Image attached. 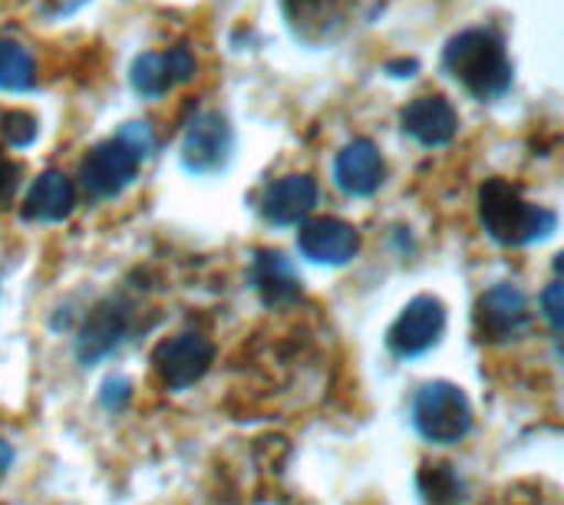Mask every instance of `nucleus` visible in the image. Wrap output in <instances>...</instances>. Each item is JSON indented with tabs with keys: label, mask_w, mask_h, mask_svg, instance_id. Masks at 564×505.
<instances>
[{
	"label": "nucleus",
	"mask_w": 564,
	"mask_h": 505,
	"mask_svg": "<svg viewBox=\"0 0 564 505\" xmlns=\"http://www.w3.org/2000/svg\"><path fill=\"white\" fill-rule=\"evenodd\" d=\"M479 222L489 238L509 248L545 241L558 228V215L552 208L525 202L522 192L506 179H489L479 189Z\"/></svg>",
	"instance_id": "nucleus-1"
},
{
	"label": "nucleus",
	"mask_w": 564,
	"mask_h": 505,
	"mask_svg": "<svg viewBox=\"0 0 564 505\" xmlns=\"http://www.w3.org/2000/svg\"><path fill=\"white\" fill-rule=\"evenodd\" d=\"M443 63L453 79H459L482 103L506 96L512 86V63L506 56V46L486 26H473L453 36L443 53Z\"/></svg>",
	"instance_id": "nucleus-2"
},
{
	"label": "nucleus",
	"mask_w": 564,
	"mask_h": 505,
	"mask_svg": "<svg viewBox=\"0 0 564 505\" xmlns=\"http://www.w3.org/2000/svg\"><path fill=\"white\" fill-rule=\"evenodd\" d=\"M413 427L426 443L453 447L473 433V404L463 387L449 380L423 384L413 400Z\"/></svg>",
	"instance_id": "nucleus-3"
},
{
	"label": "nucleus",
	"mask_w": 564,
	"mask_h": 505,
	"mask_svg": "<svg viewBox=\"0 0 564 505\" xmlns=\"http://www.w3.org/2000/svg\"><path fill=\"white\" fill-rule=\"evenodd\" d=\"M446 334V304L436 294H416L387 331V351L400 361L430 354Z\"/></svg>",
	"instance_id": "nucleus-4"
},
{
	"label": "nucleus",
	"mask_w": 564,
	"mask_h": 505,
	"mask_svg": "<svg viewBox=\"0 0 564 505\" xmlns=\"http://www.w3.org/2000/svg\"><path fill=\"white\" fill-rule=\"evenodd\" d=\"M215 364V344L198 331H182L165 337L152 351V370L165 390H188L195 387Z\"/></svg>",
	"instance_id": "nucleus-5"
},
{
	"label": "nucleus",
	"mask_w": 564,
	"mask_h": 505,
	"mask_svg": "<svg viewBox=\"0 0 564 505\" xmlns=\"http://www.w3.org/2000/svg\"><path fill=\"white\" fill-rule=\"evenodd\" d=\"M532 324V308L522 288L492 284L476 304V334L482 344H509L519 341Z\"/></svg>",
	"instance_id": "nucleus-6"
},
{
	"label": "nucleus",
	"mask_w": 564,
	"mask_h": 505,
	"mask_svg": "<svg viewBox=\"0 0 564 505\" xmlns=\"http://www.w3.org/2000/svg\"><path fill=\"white\" fill-rule=\"evenodd\" d=\"M231 149H235L231 122L221 112H198L182 139V165L192 175H212L231 162Z\"/></svg>",
	"instance_id": "nucleus-7"
},
{
	"label": "nucleus",
	"mask_w": 564,
	"mask_h": 505,
	"mask_svg": "<svg viewBox=\"0 0 564 505\" xmlns=\"http://www.w3.org/2000/svg\"><path fill=\"white\" fill-rule=\"evenodd\" d=\"M142 159L119 139H106L89 149V155L79 165V182L93 198H116L126 185H132Z\"/></svg>",
	"instance_id": "nucleus-8"
},
{
	"label": "nucleus",
	"mask_w": 564,
	"mask_h": 505,
	"mask_svg": "<svg viewBox=\"0 0 564 505\" xmlns=\"http://www.w3.org/2000/svg\"><path fill=\"white\" fill-rule=\"evenodd\" d=\"M129 324H132V314L119 298L99 301L86 314V321H83V327L76 334V361L83 367H89V364H99L102 357H109L126 341Z\"/></svg>",
	"instance_id": "nucleus-9"
},
{
	"label": "nucleus",
	"mask_w": 564,
	"mask_h": 505,
	"mask_svg": "<svg viewBox=\"0 0 564 505\" xmlns=\"http://www.w3.org/2000/svg\"><path fill=\"white\" fill-rule=\"evenodd\" d=\"M297 248L314 265L340 268L357 258L360 232L344 218H307L297 232Z\"/></svg>",
	"instance_id": "nucleus-10"
},
{
	"label": "nucleus",
	"mask_w": 564,
	"mask_h": 505,
	"mask_svg": "<svg viewBox=\"0 0 564 505\" xmlns=\"http://www.w3.org/2000/svg\"><path fill=\"white\" fill-rule=\"evenodd\" d=\"M387 179V162L377 149V142L370 139H354L337 152L334 162V182L344 195L350 198H370L373 192H380Z\"/></svg>",
	"instance_id": "nucleus-11"
},
{
	"label": "nucleus",
	"mask_w": 564,
	"mask_h": 505,
	"mask_svg": "<svg viewBox=\"0 0 564 505\" xmlns=\"http://www.w3.org/2000/svg\"><path fill=\"white\" fill-rule=\"evenodd\" d=\"M403 132L413 136L420 146L426 149H440V146H449L459 132V116L453 109V103L446 96H420L413 99L403 116Z\"/></svg>",
	"instance_id": "nucleus-12"
},
{
	"label": "nucleus",
	"mask_w": 564,
	"mask_h": 505,
	"mask_svg": "<svg viewBox=\"0 0 564 505\" xmlns=\"http://www.w3.org/2000/svg\"><path fill=\"white\" fill-rule=\"evenodd\" d=\"M317 208V182L311 175H284L261 192V215L271 225H301Z\"/></svg>",
	"instance_id": "nucleus-13"
},
{
	"label": "nucleus",
	"mask_w": 564,
	"mask_h": 505,
	"mask_svg": "<svg viewBox=\"0 0 564 505\" xmlns=\"http://www.w3.org/2000/svg\"><path fill=\"white\" fill-rule=\"evenodd\" d=\"M251 281L268 308H288L304 298L301 278H297L291 258H284L281 251H258V258L251 265Z\"/></svg>",
	"instance_id": "nucleus-14"
},
{
	"label": "nucleus",
	"mask_w": 564,
	"mask_h": 505,
	"mask_svg": "<svg viewBox=\"0 0 564 505\" xmlns=\"http://www.w3.org/2000/svg\"><path fill=\"white\" fill-rule=\"evenodd\" d=\"M73 208H76V185L56 169L43 172L23 198L26 222H63L73 215Z\"/></svg>",
	"instance_id": "nucleus-15"
},
{
	"label": "nucleus",
	"mask_w": 564,
	"mask_h": 505,
	"mask_svg": "<svg viewBox=\"0 0 564 505\" xmlns=\"http://www.w3.org/2000/svg\"><path fill=\"white\" fill-rule=\"evenodd\" d=\"M33 79H36V73H33L30 53L13 40H0V89L23 93L33 86Z\"/></svg>",
	"instance_id": "nucleus-16"
},
{
	"label": "nucleus",
	"mask_w": 564,
	"mask_h": 505,
	"mask_svg": "<svg viewBox=\"0 0 564 505\" xmlns=\"http://www.w3.org/2000/svg\"><path fill=\"white\" fill-rule=\"evenodd\" d=\"M129 79H132V89H135L139 96H149V99L165 96V93L172 89V79H169V73H165L162 53H142V56H135Z\"/></svg>",
	"instance_id": "nucleus-17"
},
{
	"label": "nucleus",
	"mask_w": 564,
	"mask_h": 505,
	"mask_svg": "<svg viewBox=\"0 0 564 505\" xmlns=\"http://www.w3.org/2000/svg\"><path fill=\"white\" fill-rule=\"evenodd\" d=\"M420 493L430 505H456L463 499V483L453 473V466H423Z\"/></svg>",
	"instance_id": "nucleus-18"
},
{
	"label": "nucleus",
	"mask_w": 564,
	"mask_h": 505,
	"mask_svg": "<svg viewBox=\"0 0 564 505\" xmlns=\"http://www.w3.org/2000/svg\"><path fill=\"white\" fill-rule=\"evenodd\" d=\"M36 132H40L36 116H30V112H23V109H10V112L0 116V136H3V142L13 146V149L33 146Z\"/></svg>",
	"instance_id": "nucleus-19"
},
{
	"label": "nucleus",
	"mask_w": 564,
	"mask_h": 505,
	"mask_svg": "<svg viewBox=\"0 0 564 505\" xmlns=\"http://www.w3.org/2000/svg\"><path fill=\"white\" fill-rule=\"evenodd\" d=\"M284 7H288L291 23L301 30V26H307V23H321V20H327V17L334 13L337 0H284Z\"/></svg>",
	"instance_id": "nucleus-20"
},
{
	"label": "nucleus",
	"mask_w": 564,
	"mask_h": 505,
	"mask_svg": "<svg viewBox=\"0 0 564 505\" xmlns=\"http://www.w3.org/2000/svg\"><path fill=\"white\" fill-rule=\"evenodd\" d=\"M142 162L152 155V149H155V136H152V129H149V122H126L119 132H116Z\"/></svg>",
	"instance_id": "nucleus-21"
},
{
	"label": "nucleus",
	"mask_w": 564,
	"mask_h": 505,
	"mask_svg": "<svg viewBox=\"0 0 564 505\" xmlns=\"http://www.w3.org/2000/svg\"><path fill=\"white\" fill-rule=\"evenodd\" d=\"M162 60H165V73H169L172 86L188 83V79L195 76V56H192L188 46H175V50L162 53Z\"/></svg>",
	"instance_id": "nucleus-22"
},
{
	"label": "nucleus",
	"mask_w": 564,
	"mask_h": 505,
	"mask_svg": "<svg viewBox=\"0 0 564 505\" xmlns=\"http://www.w3.org/2000/svg\"><path fill=\"white\" fill-rule=\"evenodd\" d=\"M542 314H545V321L552 324V334H555V341H558V334H562V281L555 278L549 288H545V294H542Z\"/></svg>",
	"instance_id": "nucleus-23"
},
{
	"label": "nucleus",
	"mask_w": 564,
	"mask_h": 505,
	"mask_svg": "<svg viewBox=\"0 0 564 505\" xmlns=\"http://www.w3.org/2000/svg\"><path fill=\"white\" fill-rule=\"evenodd\" d=\"M17 185H20V165L10 162V155H7L3 146H0V208H7V205L13 202Z\"/></svg>",
	"instance_id": "nucleus-24"
},
{
	"label": "nucleus",
	"mask_w": 564,
	"mask_h": 505,
	"mask_svg": "<svg viewBox=\"0 0 564 505\" xmlns=\"http://www.w3.org/2000/svg\"><path fill=\"white\" fill-rule=\"evenodd\" d=\"M129 397H132V384H129L126 377L106 380V387H102V404H106V410H122V407L129 404Z\"/></svg>",
	"instance_id": "nucleus-25"
},
{
	"label": "nucleus",
	"mask_w": 564,
	"mask_h": 505,
	"mask_svg": "<svg viewBox=\"0 0 564 505\" xmlns=\"http://www.w3.org/2000/svg\"><path fill=\"white\" fill-rule=\"evenodd\" d=\"M10 463H13V450H10V443H7V440H0V473H7V470H10Z\"/></svg>",
	"instance_id": "nucleus-26"
},
{
	"label": "nucleus",
	"mask_w": 564,
	"mask_h": 505,
	"mask_svg": "<svg viewBox=\"0 0 564 505\" xmlns=\"http://www.w3.org/2000/svg\"><path fill=\"white\" fill-rule=\"evenodd\" d=\"M387 69H390V73H393V69H400L397 76H413V69H416V63H413V60H406V63H390Z\"/></svg>",
	"instance_id": "nucleus-27"
}]
</instances>
